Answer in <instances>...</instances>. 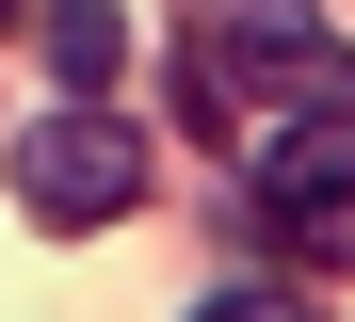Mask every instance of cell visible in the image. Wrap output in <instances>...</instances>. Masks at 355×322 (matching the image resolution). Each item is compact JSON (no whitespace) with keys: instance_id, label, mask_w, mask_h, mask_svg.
Here are the masks:
<instances>
[{"instance_id":"1","label":"cell","mask_w":355,"mask_h":322,"mask_svg":"<svg viewBox=\"0 0 355 322\" xmlns=\"http://www.w3.org/2000/svg\"><path fill=\"white\" fill-rule=\"evenodd\" d=\"M355 81V48L307 17V0H194V33H178V97H194V129H226V145H275L307 97Z\"/></svg>"},{"instance_id":"2","label":"cell","mask_w":355,"mask_h":322,"mask_svg":"<svg viewBox=\"0 0 355 322\" xmlns=\"http://www.w3.org/2000/svg\"><path fill=\"white\" fill-rule=\"evenodd\" d=\"M243 193H259V242H291V258H323V274H355V81L307 97L275 145H243Z\"/></svg>"},{"instance_id":"3","label":"cell","mask_w":355,"mask_h":322,"mask_svg":"<svg viewBox=\"0 0 355 322\" xmlns=\"http://www.w3.org/2000/svg\"><path fill=\"white\" fill-rule=\"evenodd\" d=\"M17 210H33V226H130V210H146L130 113H113V97H65V113L17 145Z\"/></svg>"},{"instance_id":"4","label":"cell","mask_w":355,"mask_h":322,"mask_svg":"<svg viewBox=\"0 0 355 322\" xmlns=\"http://www.w3.org/2000/svg\"><path fill=\"white\" fill-rule=\"evenodd\" d=\"M33 48H49V81H65V97H113V81H130V17H113V0H49Z\"/></svg>"},{"instance_id":"5","label":"cell","mask_w":355,"mask_h":322,"mask_svg":"<svg viewBox=\"0 0 355 322\" xmlns=\"http://www.w3.org/2000/svg\"><path fill=\"white\" fill-rule=\"evenodd\" d=\"M194 322H307V306H291V290H210Z\"/></svg>"}]
</instances>
